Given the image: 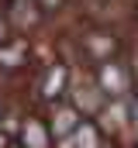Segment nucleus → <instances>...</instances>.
Segmentation results:
<instances>
[{
	"instance_id": "obj_1",
	"label": "nucleus",
	"mask_w": 138,
	"mask_h": 148,
	"mask_svg": "<svg viewBox=\"0 0 138 148\" xmlns=\"http://www.w3.org/2000/svg\"><path fill=\"white\" fill-rule=\"evenodd\" d=\"M97 86H100L104 97L117 100L124 90H131V69L124 62H117V59H107V62L97 66Z\"/></svg>"
},
{
	"instance_id": "obj_2",
	"label": "nucleus",
	"mask_w": 138,
	"mask_h": 148,
	"mask_svg": "<svg viewBox=\"0 0 138 148\" xmlns=\"http://www.w3.org/2000/svg\"><path fill=\"white\" fill-rule=\"evenodd\" d=\"M79 48H83V59H90L93 66H100V62H107L117 52V41L107 35V31H93V35H86L79 41Z\"/></svg>"
},
{
	"instance_id": "obj_3",
	"label": "nucleus",
	"mask_w": 138,
	"mask_h": 148,
	"mask_svg": "<svg viewBox=\"0 0 138 148\" xmlns=\"http://www.w3.org/2000/svg\"><path fill=\"white\" fill-rule=\"evenodd\" d=\"M48 127H52V138H69V134H76V127H79V107L59 103V107L52 110Z\"/></svg>"
},
{
	"instance_id": "obj_4",
	"label": "nucleus",
	"mask_w": 138,
	"mask_h": 148,
	"mask_svg": "<svg viewBox=\"0 0 138 148\" xmlns=\"http://www.w3.org/2000/svg\"><path fill=\"white\" fill-rule=\"evenodd\" d=\"M21 141H24V148H48L52 145V127L38 117H28L21 124Z\"/></svg>"
},
{
	"instance_id": "obj_5",
	"label": "nucleus",
	"mask_w": 138,
	"mask_h": 148,
	"mask_svg": "<svg viewBox=\"0 0 138 148\" xmlns=\"http://www.w3.org/2000/svg\"><path fill=\"white\" fill-rule=\"evenodd\" d=\"M66 83H69V69L62 62H55V66H48L45 76H41V93H45L48 100H59V97L66 93Z\"/></svg>"
},
{
	"instance_id": "obj_6",
	"label": "nucleus",
	"mask_w": 138,
	"mask_h": 148,
	"mask_svg": "<svg viewBox=\"0 0 138 148\" xmlns=\"http://www.w3.org/2000/svg\"><path fill=\"white\" fill-rule=\"evenodd\" d=\"M0 62L7 69H17L28 62V41L24 38H3L0 41Z\"/></svg>"
},
{
	"instance_id": "obj_7",
	"label": "nucleus",
	"mask_w": 138,
	"mask_h": 148,
	"mask_svg": "<svg viewBox=\"0 0 138 148\" xmlns=\"http://www.w3.org/2000/svg\"><path fill=\"white\" fill-rule=\"evenodd\" d=\"M34 3H38L45 14H52V10H59V7H62V0H34Z\"/></svg>"
},
{
	"instance_id": "obj_8",
	"label": "nucleus",
	"mask_w": 138,
	"mask_h": 148,
	"mask_svg": "<svg viewBox=\"0 0 138 148\" xmlns=\"http://www.w3.org/2000/svg\"><path fill=\"white\" fill-rule=\"evenodd\" d=\"M128 69H131V86H135V90H138V59H135V62H131V66H128Z\"/></svg>"
},
{
	"instance_id": "obj_9",
	"label": "nucleus",
	"mask_w": 138,
	"mask_h": 148,
	"mask_svg": "<svg viewBox=\"0 0 138 148\" xmlns=\"http://www.w3.org/2000/svg\"><path fill=\"white\" fill-rule=\"evenodd\" d=\"M131 124L138 127V100H135V107H131Z\"/></svg>"
}]
</instances>
